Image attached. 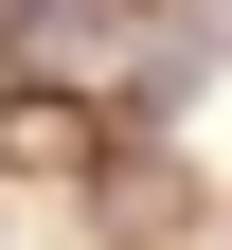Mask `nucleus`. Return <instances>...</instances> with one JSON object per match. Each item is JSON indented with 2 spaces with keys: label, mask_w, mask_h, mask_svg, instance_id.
<instances>
[]
</instances>
